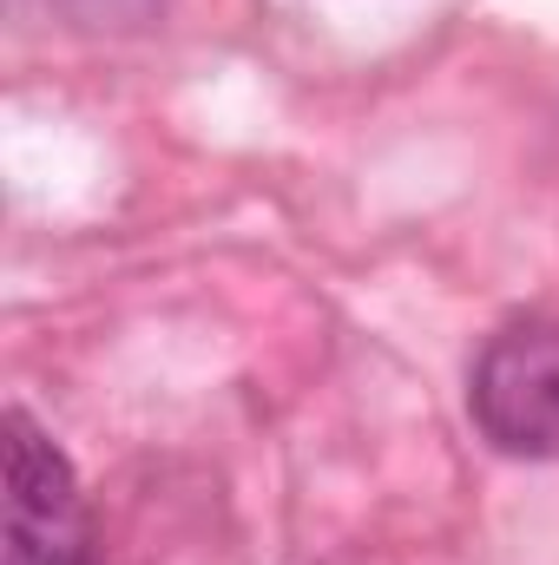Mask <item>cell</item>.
I'll return each instance as SVG.
<instances>
[{
	"label": "cell",
	"instance_id": "3",
	"mask_svg": "<svg viewBox=\"0 0 559 565\" xmlns=\"http://www.w3.org/2000/svg\"><path fill=\"white\" fill-rule=\"evenodd\" d=\"M46 7L66 13L73 26H93V33H133L165 13V0H46Z\"/></svg>",
	"mask_w": 559,
	"mask_h": 565
},
{
	"label": "cell",
	"instance_id": "2",
	"mask_svg": "<svg viewBox=\"0 0 559 565\" xmlns=\"http://www.w3.org/2000/svg\"><path fill=\"white\" fill-rule=\"evenodd\" d=\"M7 565H93L80 480L27 408L7 415Z\"/></svg>",
	"mask_w": 559,
	"mask_h": 565
},
{
	"label": "cell",
	"instance_id": "1",
	"mask_svg": "<svg viewBox=\"0 0 559 565\" xmlns=\"http://www.w3.org/2000/svg\"><path fill=\"white\" fill-rule=\"evenodd\" d=\"M467 408L500 454L559 460V322H507L474 362Z\"/></svg>",
	"mask_w": 559,
	"mask_h": 565
}]
</instances>
